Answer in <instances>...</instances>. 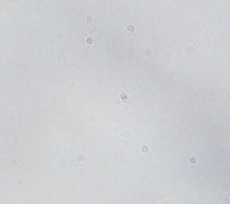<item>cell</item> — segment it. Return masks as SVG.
<instances>
[{"label":"cell","instance_id":"1","mask_svg":"<svg viewBox=\"0 0 230 204\" xmlns=\"http://www.w3.org/2000/svg\"><path fill=\"white\" fill-rule=\"evenodd\" d=\"M127 99H129V98H127L125 92H120V94H118V99H116V103H127Z\"/></svg>","mask_w":230,"mask_h":204},{"label":"cell","instance_id":"2","mask_svg":"<svg viewBox=\"0 0 230 204\" xmlns=\"http://www.w3.org/2000/svg\"><path fill=\"white\" fill-rule=\"evenodd\" d=\"M85 28H89V26H94L96 22H94V19H92V17H85Z\"/></svg>","mask_w":230,"mask_h":204},{"label":"cell","instance_id":"3","mask_svg":"<svg viewBox=\"0 0 230 204\" xmlns=\"http://www.w3.org/2000/svg\"><path fill=\"white\" fill-rule=\"evenodd\" d=\"M127 33H131V35L136 33V26H134V24H129V26H127Z\"/></svg>","mask_w":230,"mask_h":204},{"label":"cell","instance_id":"4","mask_svg":"<svg viewBox=\"0 0 230 204\" xmlns=\"http://www.w3.org/2000/svg\"><path fill=\"white\" fill-rule=\"evenodd\" d=\"M76 162H77V164H83V162H85V156H83V155H76Z\"/></svg>","mask_w":230,"mask_h":204},{"label":"cell","instance_id":"5","mask_svg":"<svg viewBox=\"0 0 230 204\" xmlns=\"http://www.w3.org/2000/svg\"><path fill=\"white\" fill-rule=\"evenodd\" d=\"M85 42H87V46H92V44H94V37H87Z\"/></svg>","mask_w":230,"mask_h":204},{"label":"cell","instance_id":"6","mask_svg":"<svg viewBox=\"0 0 230 204\" xmlns=\"http://www.w3.org/2000/svg\"><path fill=\"white\" fill-rule=\"evenodd\" d=\"M149 151H151V149H149V145H142V153H144V155H147Z\"/></svg>","mask_w":230,"mask_h":204},{"label":"cell","instance_id":"7","mask_svg":"<svg viewBox=\"0 0 230 204\" xmlns=\"http://www.w3.org/2000/svg\"><path fill=\"white\" fill-rule=\"evenodd\" d=\"M186 52H188V53H193V52H195V46H193V44H190V46L186 48Z\"/></svg>","mask_w":230,"mask_h":204},{"label":"cell","instance_id":"8","mask_svg":"<svg viewBox=\"0 0 230 204\" xmlns=\"http://www.w3.org/2000/svg\"><path fill=\"white\" fill-rule=\"evenodd\" d=\"M190 164H192V166H195V164H197V158L192 156V158H190Z\"/></svg>","mask_w":230,"mask_h":204},{"label":"cell","instance_id":"9","mask_svg":"<svg viewBox=\"0 0 230 204\" xmlns=\"http://www.w3.org/2000/svg\"><path fill=\"white\" fill-rule=\"evenodd\" d=\"M121 138H129V131H121Z\"/></svg>","mask_w":230,"mask_h":204}]
</instances>
